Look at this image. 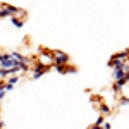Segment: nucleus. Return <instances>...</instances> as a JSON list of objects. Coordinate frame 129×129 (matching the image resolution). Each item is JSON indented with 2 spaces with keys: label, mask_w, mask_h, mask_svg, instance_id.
<instances>
[{
  "label": "nucleus",
  "mask_w": 129,
  "mask_h": 129,
  "mask_svg": "<svg viewBox=\"0 0 129 129\" xmlns=\"http://www.w3.org/2000/svg\"><path fill=\"white\" fill-rule=\"evenodd\" d=\"M53 64L55 66H66L67 62H69V57H67V53H62V52H57V53H53Z\"/></svg>",
  "instance_id": "f257e3e1"
},
{
  "label": "nucleus",
  "mask_w": 129,
  "mask_h": 129,
  "mask_svg": "<svg viewBox=\"0 0 129 129\" xmlns=\"http://www.w3.org/2000/svg\"><path fill=\"white\" fill-rule=\"evenodd\" d=\"M48 69L47 66H43V64H38L36 67H35V74H33V79H40L41 76L45 74V71Z\"/></svg>",
  "instance_id": "f03ea898"
},
{
  "label": "nucleus",
  "mask_w": 129,
  "mask_h": 129,
  "mask_svg": "<svg viewBox=\"0 0 129 129\" xmlns=\"http://www.w3.org/2000/svg\"><path fill=\"white\" fill-rule=\"evenodd\" d=\"M114 78H115V81L126 79L127 78V69H115L114 71Z\"/></svg>",
  "instance_id": "7ed1b4c3"
},
{
  "label": "nucleus",
  "mask_w": 129,
  "mask_h": 129,
  "mask_svg": "<svg viewBox=\"0 0 129 129\" xmlns=\"http://www.w3.org/2000/svg\"><path fill=\"white\" fill-rule=\"evenodd\" d=\"M0 12H2V16H14L16 12H17V9H14V7H4V10L0 9Z\"/></svg>",
  "instance_id": "20e7f679"
},
{
  "label": "nucleus",
  "mask_w": 129,
  "mask_h": 129,
  "mask_svg": "<svg viewBox=\"0 0 129 129\" xmlns=\"http://www.w3.org/2000/svg\"><path fill=\"white\" fill-rule=\"evenodd\" d=\"M126 84H127V78H126V79H120V81H115L114 89H115V91H120V88H122V86H126Z\"/></svg>",
  "instance_id": "39448f33"
},
{
  "label": "nucleus",
  "mask_w": 129,
  "mask_h": 129,
  "mask_svg": "<svg viewBox=\"0 0 129 129\" xmlns=\"http://www.w3.org/2000/svg\"><path fill=\"white\" fill-rule=\"evenodd\" d=\"M17 81H19V78H17V76H9V79H7V84L14 86V84H16Z\"/></svg>",
  "instance_id": "423d86ee"
},
{
  "label": "nucleus",
  "mask_w": 129,
  "mask_h": 129,
  "mask_svg": "<svg viewBox=\"0 0 129 129\" xmlns=\"http://www.w3.org/2000/svg\"><path fill=\"white\" fill-rule=\"evenodd\" d=\"M103 122H105V119H103V115H100L98 119L95 120V126H96V127H100V126H102V124H103Z\"/></svg>",
  "instance_id": "0eeeda50"
},
{
  "label": "nucleus",
  "mask_w": 129,
  "mask_h": 129,
  "mask_svg": "<svg viewBox=\"0 0 129 129\" xmlns=\"http://www.w3.org/2000/svg\"><path fill=\"white\" fill-rule=\"evenodd\" d=\"M12 22H14L17 28H21V26H22V21H21V19H16V17H12Z\"/></svg>",
  "instance_id": "6e6552de"
},
{
  "label": "nucleus",
  "mask_w": 129,
  "mask_h": 129,
  "mask_svg": "<svg viewBox=\"0 0 129 129\" xmlns=\"http://www.w3.org/2000/svg\"><path fill=\"white\" fill-rule=\"evenodd\" d=\"M110 112V109L109 107H105V105H102V114H109Z\"/></svg>",
  "instance_id": "1a4fd4ad"
},
{
  "label": "nucleus",
  "mask_w": 129,
  "mask_h": 129,
  "mask_svg": "<svg viewBox=\"0 0 129 129\" xmlns=\"http://www.w3.org/2000/svg\"><path fill=\"white\" fill-rule=\"evenodd\" d=\"M102 126H103V129H112V127H110V124H109V122H103Z\"/></svg>",
  "instance_id": "9d476101"
},
{
  "label": "nucleus",
  "mask_w": 129,
  "mask_h": 129,
  "mask_svg": "<svg viewBox=\"0 0 129 129\" xmlns=\"http://www.w3.org/2000/svg\"><path fill=\"white\" fill-rule=\"evenodd\" d=\"M89 129H100V127H96V126H91V127H89Z\"/></svg>",
  "instance_id": "9b49d317"
},
{
  "label": "nucleus",
  "mask_w": 129,
  "mask_h": 129,
  "mask_svg": "<svg viewBox=\"0 0 129 129\" xmlns=\"http://www.w3.org/2000/svg\"><path fill=\"white\" fill-rule=\"evenodd\" d=\"M0 17H2V12H0Z\"/></svg>",
  "instance_id": "f8f14e48"
}]
</instances>
